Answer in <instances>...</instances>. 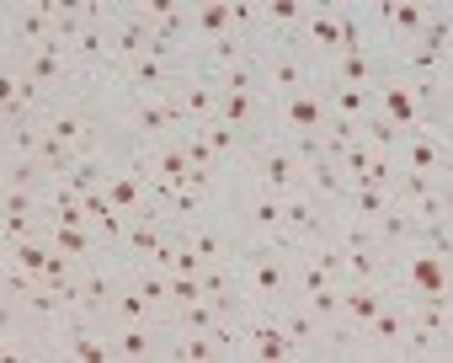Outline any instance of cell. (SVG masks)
<instances>
[{
  "instance_id": "cell-41",
  "label": "cell",
  "mask_w": 453,
  "mask_h": 363,
  "mask_svg": "<svg viewBox=\"0 0 453 363\" xmlns=\"http://www.w3.org/2000/svg\"><path fill=\"white\" fill-rule=\"evenodd\" d=\"M197 299H203V278L197 273H171V315L181 305H197Z\"/></svg>"
},
{
  "instance_id": "cell-16",
  "label": "cell",
  "mask_w": 453,
  "mask_h": 363,
  "mask_svg": "<svg viewBox=\"0 0 453 363\" xmlns=\"http://www.w3.org/2000/svg\"><path fill=\"white\" fill-rule=\"evenodd\" d=\"M224 38H241V33H235L230 0H192V54H197V65H203V54L219 49Z\"/></svg>"
},
{
  "instance_id": "cell-1",
  "label": "cell",
  "mask_w": 453,
  "mask_h": 363,
  "mask_svg": "<svg viewBox=\"0 0 453 363\" xmlns=\"http://www.w3.org/2000/svg\"><path fill=\"white\" fill-rule=\"evenodd\" d=\"M235 182L246 188H262L273 198H288L304 188V160L294 150V139H278V134H257L246 144V155L235 160Z\"/></svg>"
},
{
  "instance_id": "cell-26",
  "label": "cell",
  "mask_w": 453,
  "mask_h": 363,
  "mask_svg": "<svg viewBox=\"0 0 453 363\" xmlns=\"http://www.w3.org/2000/svg\"><path fill=\"white\" fill-rule=\"evenodd\" d=\"M278 321H283V331H288V342H294L299 358H320V321L299 299H283L278 305Z\"/></svg>"
},
{
  "instance_id": "cell-19",
  "label": "cell",
  "mask_w": 453,
  "mask_h": 363,
  "mask_svg": "<svg viewBox=\"0 0 453 363\" xmlns=\"http://www.w3.org/2000/svg\"><path fill=\"white\" fill-rule=\"evenodd\" d=\"M171 97H176V107L187 112V123H192V128H197V123H208V118L219 112V91H213V81L203 75V65L181 70V81L171 86Z\"/></svg>"
},
{
  "instance_id": "cell-8",
  "label": "cell",
  "mask_w": 453,
  "mask_h": 363,
  "mask_svg": "<svg viewBox=\"0 0 453 363\" xmlns=\"http://www.w3.org/2000/svg\"><path fill=\"white\" fill-rule=\"evenodd\" d=\"M395 209L405 214V220H416V225H448L453 220V204H448V182L442 176H411V171H400V182H395Z\"/></svg>"
},
{
  "instance_id": "cell-9",
  "label": "cell",
  "mask_w": 453,
  "mask_h": 363,
  "mask_svg": "<svg viewBox=\"0 0 453 363\" xmlns=\"http://www.w3.org/2000/svg\"><path fill=\"white\" fill-rule=\"evenodd\" d=\"M257 65H262V86H267V102H283L304 86H315V70L304 65V54L294 43H262L257 49Z\"/></svg>"
},
{
  "instance_id": "cell-20",
  "label": "cell",
  "mask_w": 453,
  "mask_h": 363,
  "mask_svg": "<svg viewBox=\"0 0 453 363\" xmlns=\"http://www.w3.org/2000/svg\"><path fill=\"white\" fill-rule=\"evenodd\" d=\"M400 331H405V305L389 299V305L363 326V358H400Z\"/></svg>"
},
{
  "instance_id": "cell-18",
  "label": "cell",
  "mask_w": 453,
  "mask_h": 363,
  "mask_svg": "<svg viewBox=\"0 0 453 363\" xmlns=\"http://www.w3.org/2000/svg\"><path fill=\"white\" fill-rule=\"evenodd\" d=\"M373 112H379V118H389L400 134L426 128V123H421V112H416V102H411V91H405V81H400L395 70H384V75H379V86H373Z\"/></svg>"
},
{
  "instance_id": "cell-42",
  "label": "cell",
  "mask_w": 453,
  "mask_h": 363,
  "mask_svg": "<svg viewBox=\"0 0 453 363\" xmlns=\"http://www.w3.org/2000/svg\"><path fill=\"white\" fill-rule=\"evenodd\" d=\"M171 321H176V326H192V331H213V321H219V315H213V305H208V299H197V305H181Z\"/></svg>"
},
{
  "instance_id": "cell-2",
  "label": "cell",
  "mask_w": 453,
  "mask_h": 363,
  "mask_svg": "<svg viewBox=\"0 0 453 363\" xmlns=\"http://www.w3.org/2000/svg\"><path fill=\"white\" fill-rule=\"evenodd\" d=\"M389 294L395 299H453L448 257L421 241H395L389 246Z\"/></svg>"
},
{
  "instance_id": "cell-21",
  "label": "cell",
  "mask_w": 453,
  "mask_h": 363,
  "mask_svg": "<svg viewBox=\"0 0 453 363\" xmlns=\"http://www.w3.org/2000/svg\"><path fill=\"white\" fill-rule=\"evenodd\" d=\"M49 246H54V251H65V257H70V262H81V267L118 262V257L91 236V225H49Z\"/></svg>"
},
{
  "instance_id": "cell-5",
  "label": "cell",
  "mask_w": 453,
  "mask_h": 363,
  "mask_svg": "<svg viewBox=\"0 0 453 363\" xmlns=\"http://www.w3.org/2000/svg\"><path fill=\"white\" fill-rule=\"evenodd\" d=\"M54 43V22H49V0H6L0 6V59H17Z\"/></svg>"
},
{
  "instance_id": "cell-33",
  "label": "cell",
  "mask_w": 453,
  "mask_h": 363,
  "mask_svg": "<svg viewBox=\"0 0 453 363\" xmlns=\"http://www.w3.org/2000/svg\"><path fill=\"white\" fill-rule=\"evenodd\" d=\"M107 321H155V310H150V299H144V289L123 273L118 278V289H112V310H107ZM160 326V321H155Z\"/></svg>"
},
{
  "instance_id": "cell-38",
  "label": "cell",
  "mask_w": 453,
  "mask_h": 363,
  "mask_svg": "<svg viewBox=\"0 0 453 363\" xmlns=\"http://www.w3.org/2000/svg\"><path fill=\"white\" fill-rule=\"evenodd\" d=\"M357 134H363L368 150H379V155H395V144H400V128H395L389 118H379V112H368V118L357 123Z\"/></svg>"
},
{
  "instance_id": "cell-31",
  "label": "cell",
  "mask_w": 453,
  "mask_h": 363,
  "mask_svg": "<svg viewBox=\"0 0 453 363\" xmlns=\"http://www.w3.org/2000/svg\"><path fill=\"white\" fill-rule=\"evenodd\" d=\"M347 220H363V225H379L389 209H395V198L389 193H379V188H347V198L336 204Z\"/></svg>"
},
{
  "instance_id": "cell-28",
  "label": "cell",
  "mask_w": 453,
  "mask_h": 363,
  "mask_svg": "<svg viewBox=\"0 0 453 363\" xmlns=\"http://www.w3.org/2000/svg\"><path fill=\"white\" fill-rule=\"evenodd\" d=\"M49 171L27 155H0V188H17V193H49Z\"/></svg>"
},
{
  "instance_id": "cell-32",
  "label": "cell",
  "mask_w": 453,
  "mask_h": 363,
  "mask_svg": "<svg viewBox=\"0 0 453 363\" xmlns=\"http://www.w3.org/2000/svg\"><path fill=\"white\" fill-rule=\"evenodd\" d=\"M400 305H405V315H411L421 331L453 342V299H400Z\"/></svg>"
},
{
  "instance_id": "cell-23",
  "label": "cell",
  "mask_w": 453,
  "mask_h": 363,
  "mask_svg": "<svg viewBox=\"0 0 453 363\" xmlns=\"http://www.w3.org/2000/svg\"><path fill=\"white\" fill-rule=\"evenodd\" d=\"M342 251H347L342 283H384L389 289V246L384 241H363V246H342Z\"/></svg>"
},
{
  "instance_id": "cell-24",
  "label": "cell",
  "mask_w": 453,
  "mask_h": 363,
  "mask_svg": "<svg viewBox=\"0 0 453 363\" xmlns=\"http://www.w3.org/2000/svg\"><path fill=\"white\" fill-rule=\"evenodd\" d=\"M304 193H315L320 204H342L347 198V176H342V160L331 155H304Z\"/></svg>"
},
{
  "instance_id": "cell-15",
  "label": "cell",
  "mask_w": 453,
  "mask_h": 363,
  "mask_svg": "<svg viewBox=\"0 0 453 363\" xmlns=\"http://www.w3.org/2000/svg\"><path fill=\"white\" fill-rule=\"evenodd\" d=\"M187 241L203 257V267H235V257H241V241L230 230V214H213V220L187 225Z\"/></svg>"
},
{
  "instance_id": "cell-40",
  "label": "cell",
  "mask_w": 453,
  "mask_h": 363,
  "mask_svg": "<svg viewBox=\"0 0 453 363\" xmlns=\"http://www.w3.org/2000/svg\"><path fill=\"white\" fill-rule=\"evenodd\" d=\"M176 144H181V155H187V166H224V160L213 155V144H208V139H203L197 128H187V134H181ZM230 171H235V166H230Z\"/></svg>"
},
{
  "instance_id": "cell-4",
  "label": "cell",
  "mask_w": 453,
  "mask_h": 363,
  "mask_svg": "<svg viewBox=\"0 0 453 363\" xmlns=\"http://www.w3.org/2000/svg\"><path fill=\"white\" fill-rule=\"evenodd\" d=\"M230 230L241 246H283V198L246 188L235 182V198H230Z\"/></svg>"
},
{
  "instance_id": "cell-43",
  "label": "cell",
  "mask_w": 453,
  "mask_h": 363,
  "mask_svg": "<svg viewBox=\"0 0 453 363\" xmlns=\"http://www.w3.org/2000/svg\"><path fill=\"white\" fill-rule=\"evenodd\" d=\"M171 273H203V257L192 251V241H187V230H181V241H176V262H171Z\"/></svg>"
},
{
  "instance_id": "cell-30",
  "label": "cell",
  "mask_w": 453,
  "mask_h": 363,
  "mask_svg": "<svg viewBox=\"0 0 453 363\" xmlns=\"http://www.w3.org/2000/svg\"><path fill=\"white\" fill-rule=\"evenodd\" d=\"M49 257H54L49 236H27V241H0V262H6V267H27V273H38V278H43Z\"/></svg>"
},
{
  "instance_id": "cell-6",
  "label": "cell",
  "mask_w": 453,
  "mask_h": 363,
  "mask_svg": "<svg viewBox=\"0 0 453 363\" xmlns=\"http://www.w3.org/2000/svg\"><path fill=\"white\" fill-rule=\"evenodd\" d=\"M299 54H304V65L315 70V86L326 81V70H331V59L342 54V6L336 0H310V12H304V27H299V43H294Z\"/></svg>"
},
{
  "instance_id": "cell-25",
  "label": "cell",
  "mask_w": 453,
  "mask_h": 363,
  "mask_svg": "<svg viewBox=\"0 0 453 363\" xmlns=\"http://www.w3.org/2000/svg\"><path fill=\"white\" fill-rule=\"evenodd\" d=\"M389 299H395V294H389L384 283H342V321H352V326L363 331Z\"/></svg>"
},
{
  "instance_id": "cell-17",
  "label": "cell",
  "mask_w": 453,
  "mask_h": 363,
  "mask_svg": "<svg viewBox=\"0 0 453 363\" xmlns=\"http://www.w3.org/2000/svg\"><path fill=\"white\" fill-rule=\"evenodd\" d=\"M331 230V204H320L315 193H288L283 198V246L294 241H310V236H326Z\"/></svg>"
},
{
  "instance_id": "cell-29",
  "label": "cell",
  "mask_w": 453,
  "mask_h": 363,
  "mask_svg": "<svg viewBox=\"0 0 453 363\" xmlns=\"http://www.w3.org/2000/svg\"><path fill=\"white\" fill-rule=\"evenodd\" d=\"M400 358H426V363H448L453 358V342L448 336H432L421 331L411 315H405V331H400Z\"/></svg>"
},
{
  "instance_id": "cell-11",
  "label": "cell",
  "mask_w": 453,
  "mask_h": 363,
  "mask_svg": "<svg viewBox=\"0 0 453 363\" xmlns=\"http://www.w3.org/2000/svg\"><path fill=\"white\" fill-rule=\"evenodd\" d=\"M112 363H165V326L155 321H107Z\"/></svg>"
},
{
  "instance_id": "cell-34",
  "label": "cell",
  "mask_w": 453,
  "mask_h": 363,
  "mask_svg": "<svg viewBox=\"0 0 453 363\" xmlns=\"http://www.w3.org/2000/svg\"><path fill=\"white\" fill-rule=\"evenodd\" d=\"M320 358H363V331L352 321H326L320 326Z\"/></svg>"
},
{
  "instance_id": "cell-12",
  "label": "cell",
  "mask_w": 453,
  "mask_h": 363,
  "mask_svg": "<svg viewBox=\"0 0 453 363\" xmlns=\"http://www.w3.org/2000/svg\"><path fill=\"white\" fill-rule=\"evenodd\" d=\"M107 43H112V70H128L134 59H144V54H150V22L139 17L134 0H112Z\"/></svg>"
},
{
  "instance_id": "cell-36",
  "label": "cell",
  "mask_w": 453,
  "mask_h": 363,
  "mask_svg": "<svg viewBox=\"0 0 453 363\" xmlns=\"http://www.w3.org/2000/svg\"><path fill=\"white\" fill-rule=\"evenodd\" d=\"M38 150H43V123L38 118L0 128V155H27V160H38Z\"/></svg>"
},
{
  "instance_id": "cell-13",
  "label": "cell",
  "mask_w": 453,
  "mask_h": 363,
  "mask_svg": "<svg viewBox=\"0 0 453 363\" xmlns=\"http://www.w3.org/2000/svg\"><path fill=\"white\" fill-rule=\"evenodd\" d=\"M400 75V70H395ZM405 81V91H411V102H416V112H421V123L426 128H437V134H448L453 128V75H400Z\"/></svg>"
},
{
  "instance_id": "cell-27",
  "label": "cell",
  "mask_w": 453,
  "mask_h": 363,
  "mask_svg": "<svg viewBox=\"0 0 453 363\" xmlns=\"http://www.w3.org/2000/svg\"><path fill=\"white\" fill-rule=\"evenodd\" d=\"M165 358L171 363H219V347L208 331H192V326H165Z\"/></svg>"
},
{
  "instance_id": "cell-37",
  "label": "cell",
  "mask_w": 453,
  "mask_h": 363,
  "mask_svg": "<svg viewBox=\"0 0 453 363\" xmlns=\"http://www.w3.org/2000/svg\"><path fill=\"white\" fill-rule=\"evenodd\" d=\"M326 107H331V112H342V118H352V123H363V118L373 112V91H352V86H326Z\"/></svg>"
},
{
  "instance_id": "cell-3",
  "label": "cell",
  "mask_w": 453,
  "mask_h": 363,
  "mask_svg": "<svg viewBox=\"0 0 453 363\" xmlns=\"http://www.w3.org/2000/svg\"><path fill=\"white\" fill-rule=\"evenodd\" d=\"M235 273H241L246 305L278 310L283 299H294V251L288 246H241Z\"/></svg>"
},
{
  "instance_id": "cell-35",
  "label": "cell",
  "mask_w": 453,
  "mask_h": 363,
  "mask_svg": "<svg viewBox=\"0 0 453 363\" xmlns=\"http://www.w3.org/2000/svg\"><path fill=\"white\" fill-rule=\"evenodd\" d=\"M197 134H203V139L213 144V155H219L224 166H235V160L246 155V144H251L246 134H235L230 123H224V118H208V123H197Z\"/></svg>"
},
{
  "instance_id": "cell-14",
  "label": "cell",
  "mask_w": 453,
  "mask_h": 363,
  "mask_svg": "<svg viewBox=\"0 0 453 363\" xmlns=\"http://www.w3.org/2000/svg\"><path fill=\"white\" fill-rule=\"evenodd\" d=\"M384 70H389V65H384V59H379L368 43H342V54L331 59V70H326V81H320V86H352V91H373Z\"/></svg>"
},
{
  "instance_id": "cell-22",
  "label": "cell",
  "mask_w": 453,
  "mask_h": 363,
  "mask_svg": "<svg viewBox=\"0 0 453 363\" xmlns=\"http://www.w3.org/2000/svg\"><path fill=\"white\" fill-rule=\"evenodd\" d=\"M118 81H123L128 91H144V97H165V91L181 81V70H176L171 59H160V54H144V59H134L128 70H118Z\"/></svg>"
},
{
  "instance_id": "cell-10",
  "label": "cell",
  "mask_w": 453,
  "mask_h": 363,
  "mask_svg": "<svg viewBox=\"0 0 453 363\" xmlns=\"http://www.w3.org/2000/svg\"><path fill=\"white\" fill-rule=\"evenodd\" d=\"M395 160H400V171H411V176H442V182L453 176V144H448V134H437V128L400 134Z\"/></svg>"
},
{
  "instance_id": "cell-7",
  "label": "cell",
  "mask_w": 453,
  "mask_h": 363,
  "mask_svg": "<svg viewBox=\"0 0 453 363\" xmlns=\"http://www.w3.org/2000/svg\"><path fill=\"white\" fill-rule=\"evenodd\" d=\"M326 118H331V107H326V86H304V91L273 102V112H267V134H278V139H315V144H320Z\"/></svg>"
},
{
  "instance_id": "cell-39",
  "label": "cell",
  "mask_w": 453,
  "mask_h": 363,
  "mask_svg": "<svg viewBox=\"0 0 453 363\" xmlns=\"http://www.w3.org/2000/svg\"><path fill=\"white\" fill-rule=\"evenodd\" d=\"M299 305H304V310H310V315L326 326V321H336V315H342V283H331V289H315V294H304Z\"/></svg>"
}]
</instances>
